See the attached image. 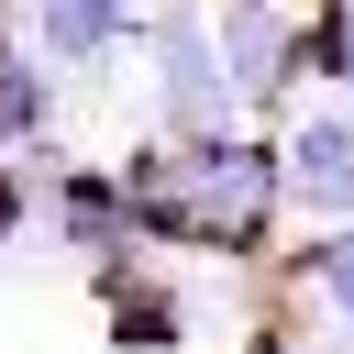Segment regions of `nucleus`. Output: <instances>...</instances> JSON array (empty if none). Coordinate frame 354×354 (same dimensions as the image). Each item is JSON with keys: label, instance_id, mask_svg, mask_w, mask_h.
<instances>
[{"label": "nucleus", "instance_id": "0eeeda50", "mask_svg": "<svg viewBox=\"0 0 354 354\" xmlns=\"http://www.w3.org/2000/svg\"><path fill=\"white\" fill-rule=\"evenodd\" d=\"M332 354H354V321H343V343H332Z\"/></svg>", "mask_w": 354, "mask_h": 354}, {"label": "nucleus", "instance_id": "7ed1b4c3", "mask_svg": "<svg viewBox=\"0 0 354 354\" xmlns=\"http://www.w3.org/2000/svg\"><path fill=\"white\" fill-rule=\"evenodd\" d=\"M221 66H232V100H266L288 77V11L277 0H232L221 11Z\"/></svg>", "mask_w": 354, "mask_h": 354}, {"label": "nucleus", "instance_id": "f03ea898", "mask_svg": "<svg viewBox=\"0 0 354 354\" xmlns=\"http://www.w3.org/2000/svg\"><path fill=\"white\" fill-rule=\"evenodd\" d=\"M288 199H310L321 221H354V122L343 111L288 133Z\"/></svg>", "mask_w": 354, "mask_h": 354}, {"label": "nucleus", "instance_id": "20e7f679", "mask_svg": "<svg viewBox=\"0 0 354 354\" xmlns=\"http://www.w3.org/2000/svg\"><path fill=\"white\" fill-rule=\"evenodd\" d=\"M122 0H33V44L55 55V66H100L111 44H122Z\"/></svg>", "mask_w": 354, "mask_h": 354}, {"label": "nucleus", "instance_id": "423d86ee", "mask_svg": "<svg viewBox=\"0 0 354 354\" xmlns=\"http://www.w3.org/2000/svg\"><path fill=\"white\" fill-rule=\"evenodd\" d=\"M332 77H343V88H354V11H343V22H332Z\"/></svg>", "mask_w": 354, "mask_h": 354}, {"label": "nucleus", "instance_id": "f257e3e1", "mask_svg": "<svg viewBox=\"0 0 354 354\" xmlns=\"http://www.w3.org/2000/svg\"><path fill=\"white\" fill-rule=\"evenodd\" d=\"M155 111H166V133H221L243 100H232V66H221V44H210V22L199 11H166L155 22Z\"/></svg>", "mask_w": 354, "mask_h": 354}, {"label": "nucleus", "instance_id": "39448f33", "mask_svg": "<svg viewBox=\"0 0 354 354\" xmlns=\"http://www.w3.org/2000/svg\"><path fill=\"white\" fill-rule=\"evenodd\" d=\"M310 277H321V299H332V310L354 321V221H343V232H332V243L310 254Z\"/></svg>", "mask_w": 354, "mask_h": 354}]
</instances>
